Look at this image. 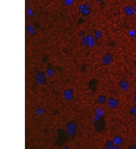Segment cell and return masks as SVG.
<instances>
[{"label": "cell", "mask_w": 136, "mask_h": 149, "mask_svg": "<svg viewBox=\"0 0 136 149\" xmlns=\"http://www.w3.org/2000/svg\"><path fill=\"white\" fill-rule=\"evenodd\" d=\"M74 2H75V0H64L63 3H64V5L71 6V5H73V4L74 3Z\"/></svg>", "instance_id": "obj_17"}, {"label": "cell", "mask_w": 136, "mask_h": 149, "mask_svg": "<svg viewBox=\"0 0 136 149\" xmlns=\"http://www.w3.org/2000/svg\"><path fill=\"white\" fill-rule=\"evenodd\" d=\"M93 36L96 40H100L102 38V32L99 30H94L93 32Z\"/></svg>", "instance_id": "obj_12"}, {"label": "cell", "mask_w": 136, "mask_h": 149, "mask_svg": "<svg viewBox=\"0 0 136 149\" xmlns=\"http://www.w3.org/2000/svg\"><path fill=\"white\" fill-rule=\"evenodd\" d=\"M80 43H81L82 45L83 46H88V44H89V36H82L81 39H80Z\"/></svg>", "instance_id": "obj_13"}, {"label": "cell", "mask_w": 136, "mask_h": 149, "mask_svg": "<svg viewBox=\"0 0 136 149\" xmlns=\"http://www.w3.org/2000/svg\"><path fill=\"white\" fill-rule=\"evenodd\" d=\"M112 140H113L114 145L118 146V147L123 144V138L121 136H119V135H117V136H113Z\"/></svg>", "instance_id": "obj_10"}, {"label": "cell", "mask_w": 136, "mask_h": 149, "mask_svg": "<svg viewBox=\"0 0 136 149\" xmlns=\"http://www.w3.org/2000/svg\"><path fill=\"white\" fill-rule=\"evenodd\" d=\"M118 87L120 91L123 92H128L130 89V84L127 80L122 79L118 82Z\"/></svg>", "instance_id": "obj_7"}, {"label": "cell", "mask_w": 136, "mask_h": 149, "mask_svg": "<svg viewBox=\"0 0 136 149\" xmlns=\"http://www.w3.org/2000/svg\"><path fill=\"white\" fill-rule=\"evenodd\" d=\"M119 100L115 97H110L108 100V106L110 109H116L119 107Z\"/></svg>", "instance_id": "obj_8"}, {"label": "cell", "mask_w": 136, "mask_h": 149, "mask_svg": "<svg viewBox=\"0 0 136 149\" xmlns=\"http://www.w3.org/2000/svg\"><path fill=\"white\" fill-rule=\"evenodd\" d=\"M65 127H66L67 133L69 136H75L76 131H77V125L74 121H69L68 123H67Z\"/></svg>", "instance_id": "obj_1"}, {"label": "cell", "mask_w": 136, "mask_h": 149, "mask_svg": "<svg viewBox=\"0 0 136 149\" xmlns=\"http://www.w3.org/2000/svg\"><path fill=\"white\" fill-rule=\"evenodd\" d=\"M46 75L42 72H37L36 74V83L40 85H44L46 83Z\"/></svg>", "instance_id": "obj_6"}, {"label": "cell", "mask_w": 136, "mask_h": 149, "mask_svg": "<svg viewBox=\"0 0 136 149\" xmlns=\"http://www.w3.org/2000/svg\"><path fill=\"white\" fill-rule=\"evenodd\" d=\"M132 101H133V102H135V103L136 104V92L134 94H133V96H132Z\"/></svg>", "instance_id": "obj_20"}, {"label": "cell", "mask_w": 136, "mask_h": 149, "mask_svg": "<svg viewBox=\"0 0 136 149\" xmlns=\"http://www.w3.org/2000/svg\"><path fill=\"white\" fill-rule=\"evenodd\" d=\"M45 109H44L42 107L38 108L37 110H36V113H37V115H42L44 113H45Z\"/></svg>", "instance_id": "obj_19"}, {"label": "cell", "mask_w": 136, "mask_h": 149, "mask_svg": "<svg viewBox=\"0 0 136 149\" xmlns=\"http://www.w3.org/2000/svg\"><path fill=\"white\" fill-rule=\"evenodd\" d=\"M79 12L83 16L87 17L91 14V8L89 5L88 3H82L79 6Z\"/></svg>", "instance_id": "obj_3"}, {"label": "cell", "mask_w": 136, "mask_h": 149, "mask_svg": "<svg viewBox=\"0 0 136 149\" xmlns=\"http://www.w3.org/2000/svg\"><path fill=\"white\" fill-rule=\"evenodd\" d=\"M94 42H95V38H94V36H89V44H88V46L89 47H93L94 45Z\"/></svg>", "instance_id": "obj_16"}, {"label": "cell", "mask_w": 136, "mask_h": 149, "mask_svg": "<svg viewBox=\"0 0 136 149\" xmlns=\"http://www.w3.org/2000/svg\"><path fill=\"white\" fill-rule=\"evenodd\" d=\"M128 148L130 149H136V145H134V144H132V145H130L128 146Z\"/></svg>", "instance_id": "obj_21"}, {"label": "cell", "mask_w": 136, "mask_h": 149, "mask_svg": "<svg viewBox=\"0 0 136 149\" xmlns=\"http://www.w3.org/2000/svg\"><path fill=\"white\" fill-rule=\"evenodd\" d=\"M129 113H130V115L136 116V104L134 105V106H132V107L130 108V109H129Z\"/></svg>", "instance_id": "obj_18"}, {"label": "cell", "mask_w": 136, "mask_h": 149, "mask_svg": "<svg viewBox=\"0 0 136 149\" xmlns=\"http://www.w3.org/2000/svg\"><path fill=\"white\" fill-rule=\"evenodd\" d=\"M127 36L130 38H133V37H135L136 36V29L132 28L129 29L127 32Z\"/></svg>", "instance_id": "obj_14"}, {"label": "cell", "mask_w": 136, "mask_h": 149, "mask_svg": "<svg viewBox=\"0 0 136 149\" xmlns=\"http://www.w3.org/2000/svg\"><path fill=\"white\" fill-rule=\"evenodd\" d=\"M134 66H135V67L136 68V59L135 60V61H134Z\"/></svg>", "instance_id": "obj_23"}, {"label": "cell", "mask_w": 136, "mask_h": 149, "mask_svg": "<svg viewBox=\"0 0 136 149\" xmlns=\"http://www.w3.org/2000/svg\"><path fill=\"white\" fill-rule=\"evenodd\" d=\"M54 74H55V70H54V69L51 68V67H49V68L47 69V70H46V74H45L47 77H52V76H54Z\"/></svg>", "instance_id": "obj_15"}, {"label": "cell", "mask_w": 136, "mask_h": 149, "mask_svg": "<svg viewBox=\"0 0 136 149\" xmlns=\"http://www.w3.org/2000/svg\"><path fill=\"white\" fill-rule=\"evenodd\" d=\"M113 62V56L111 53L107 52L101 57V63L103 66H109Z\"/></svg>", "instance_id": "obj_2"}, {"label": "cell", "mask_w": 136, "mask_h": 149, "mask_svg": "<svg viewBox=\"0 0 136 149\" xmlns=\"http://www.w3.org/2000/svg\"><path fill=\"white\" fill-rule=\"evenodd\" d=\"M107 102H108V98H107V96L104 94L99 95L96 99V103L99 106H104Z\"/></svg>", "instance_id": "obj_9"}, {"label": "cell", "mask_w": 136, "mask_h": 149, "mask_svg": "<svg viewBox=\"0 0 136 149\" xmlns=\"http://www.w3.org/2000/svg\"><path fill=\"white\" fill-rule=\"evenodd\" d=\"M123 13L127 17H132L136 14V8L132 5H126L123 7Z\"/></svg>", "instance_id": "obj_4"}, {"label": "cell", "mask_w": 136, "mask_h": 149, "mask_svg": "<svg viewBox=\"0 0 136 149\" xmlns=\"http://www.w3.org/2000/svg\"><path fill=\"white\" fill-rule=\"evenodd\" d=\"M97 2H98V3H101L102 2H103V0H95Z\"/></svg>", "instance_id": "obj_22"}, {"label": "cell", "mask_w": 136, "mask_h": 149, "mask_svg": "<svg viewBox=\"0 0 136 149\" xmlns=\"http://www.w3.org/2000/svg\"><path fill=\"white\" fill-rule=\"evenodd\" d=\"M63 98L64 100L67 101V102H70L72 101L74 98V91L72 88H67L65 89L63 92Z\"/></svg>", "instance_id": "obj_5"}, {"label": "cell", "mask_w": 136, "mask_h": 149, "mask_svg": "<svg viewBox=\"0 0 136 149\" xmlns=\"http://www.w3.org/2000/svg\"><path fill=\"white\" fill-rule=\"evenodd\" d=\"M104 148L106 149H117L118 148V146H117V145H114V143H113V141L112 139H109L108 140V141H106V142L104 143Z\"/></svg>", "instance_id": "obj_11"}]
</instances>
